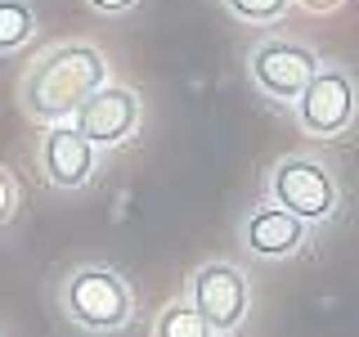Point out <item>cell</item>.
<instances>
[{
    "instance_id": "cell-2",
    "label": "cell",
    "mask_w": 359,
    "mask_h": 337,
    "mask_svg": "<svg viewBox=\"0 0 359 337\" xmlns=\"http://www.w3.org/2000/svg\"><path fill=\"white\" fill-rule=\"evenodd\" d=\"M63 315L86 333H121L135 319V292L130 284L108 265H76L59 288Z\"/></svg>"
},
{
    "instance_id": "cell-1",
    "label": "cell",
    "mask_w": 359,
    "mask_h": 337,
    "mask_svg": "<svg viewBox=\"0 0 359 337\" xmlns=\"http://www.w3.org/2000/svg\"><path fill=\"white\" fill-rule=\"evenodd\" d=\"M99 86H108V59L90 41H63L22 72L18 108L41 126H59V121L76 117V108Z\"/></svg>"
},
{
    "instance_id": "cell-6",
    "label": "cell",
    "mask_w": 359,
    "mask_h": 337,
    "mask_svg": "<svg viewBox=\"0 0 359 337\" xmlns=\"http://www.w3.org/2000/svg\"><path fill=\"white\" fill-rule=\"evenodd\" d=\"M355 108H359V95H355L351 72L346 67H319L314 81L306 86V95L297 99V121L301 131L332 140L355 121Z\"/></svg>"
},
{
    "instance_id": "cell-10",
    "label": "cell",
    "mask_w": 359,
    "mask_h": 337,
    "mask_svg": "<svg viewBox=\"0 0 359 337\" xmlns=\"http://www.w3.org/2000/svg\"><path fill=\"white\" fill-rule=\"evenodd\" d=\"M36 37V9L32 0H0V54L22 50Z\"/></svg>"
},
{
    "instance_id": "cell-5",
    "label": "cell",
    "mask_w": 359,
    "mask_h": 337,
    "mask_svg": "<svg viewBox=\"0 0 359 337\" xmlns=\"http://www.w3.org/2000/svg\"><path fill=\"white\" fill-rule=\"evenodd\" d=\"M189 306L211 324V333L229 337L243 329L247 306H252V284L233 261H207L189 279Z\"/></svg>"
},
{
    "instance_id": "cell-3",
    "label": "cell",
    "mask_w": 359,
    "mask_h": 337,
    "mask_svg": "<svg viewBox=\"0 0 359 337\" xmlns=\"http://www.w3.org/2000/svg\"><path fill=\"white\" fill-rule=\"evenodd\" d=\"M269 202H278L283 211H292L306 225H319V220L337 216L341 189H337V176L319 157H283L269 171Z\"/></svg>"
},
{
    "instance_id": "cell-12",
    "label": "cell",
    "mask_w": 359,
    "mask_h": 337,
    "mask_svg": "<svg viewBox=\"0 0 359 337\" xmlns=\"http://www.w3.org/2000/svg\"><path fill=\"white\" fill-rule=\"evenodd\" d=\"M224 5H229V14L243 18V22H274V18H283V9L292 0H224Z\"/></svg>"
},
{
    "instance_id": "cell-14",
    "label": "cell",
    "mask_w": 359,
    "mask_h": 337,
    "mask_svg": "<svg viewBox=\"0 0 359 337\" xmlns=\"http://www.w3.org/2000/svg\"><path fill=\"white\" fill-rule=\"evenodd\" d=\"M86 5L95 9V14H130L140 0H86Z\"/></svg>"
},
{
    "instance_id": "cell-4",
    "label": "cell",
    "mask_w": 359,
    "mask_h": 337,
    "mask_svg": "<svg viewBox=\"0 0 359 337\" xmlns=\"http://www.w3.org/2000/svg\"><path fill=\"white\" fill-rule=\"evenodd\" d=\"M319 67L323 63H319V54H314L310 45L287 41V37H265L261 45H252V54H247V72H252L256 90L269 95V99H278V104H297Z\"/></svg>"
},
{
    "instance_id": "cell-11",
    "label": "cell",
    "mask_w": 359,
    "mask_h": 337,
    "mask_svg": "<svg viewBox=\"0 0 359 337\" xmlns=\"http://www.w3.org/2000/svg\"><path fill=\"white\" fill-rule=\"evenodd\" d=\"M153 337H216V333H211V324L202 319V315L189 306V297H184V301H171V306L157 310Z\"/></svg>"
},
{
    "instance_id": "cell-16",
    "label": "cell",
    "mask_w": 359,
    "mask_h": 337,
    "mask_svg": "<svg viewBox=\"0 0 359 337\" xmlns=\"http://www.w3.org/2000/svg\"><path fill=\"white\" fill-rule=\"evenodd\" d=\"M216 337H220V333H216Z\"/></svg>"
},
{
    "instance_id": "cell-7",
    "label": "cell",
    "mask_w": 359,
    "mask_h": 337,
    "mask_svg": "<svg viewBox=\"0 0 359 337\" xmlns=\"http://www.w3.org/2000/svg\"><path fill=\"white\" fill-rule=\"evenodd\" d=\"M72 126L81 131L95 149H117V144H126L135 135V126H140V95L121 81L99 86L95 95L76 108Z\"/></svg>"
},
{
    "instance_id": "cell-13",
    "label": "cell",
    "mask_w": 359,
    "mask_h": 337,
    "mask_svg": "<svg viewBox=\"0 0 359 337\" xmlns=\"http://www.w3.org/2000/svg\"><path fill=\"white\" fill-rule=\"evenodd\" d=\"M18 216V180L9 171L5 162H0V225H9Z\"/></svg>"
},
{
    "instance_id": "cell-9",
    "label": "cell",
    "mask_w": 359,
    "mask_h": 337,
    "mask_svg": "<svg viewBox=\"0 0 359 337\" xmlns=\"http://www.w3.org/2000/svg\"><path fill=\"white\" fill-rule=\"evenodd\" d=\"M243 247L261 261H287L306 247V220H297L278 202H261L243 220Z\"/></svg>"
},
{
    "instance_id": "cell-8",
    "label": "cell",
    "mask_w": 359,
    "mask_h": 337,
    "mask_svg": "<svg viewBox=\"0 0 359 337\" xmlns=\"http://www.w3.org/2000/svg\"><path fill=\"white\" fill-rule=\"evenodd\" d=\"M41 171L54 189H86L99 171V149L86 140L72 121L45 126L41 135Z\"/></svg>"
},
{
    "instance_id": "cell-15",
    "label": "cell",
    "mask_w": 359,
    "mask_h": 337,
    "mask_svg": "<svg viewBox=\"0 0 359 337\" xmlns=\"http://www.w3.org/2000/svg\"><path fill=\"white\" fill-rule=\"evenodd\" d=\"M301 5H306L310 14H328V9H337L341 0H301Z\"/></svg>"
}]
</instances>
